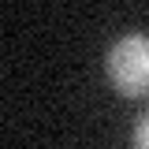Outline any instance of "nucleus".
<instances>
[{"label": "nucleus", "instance_id": "obj_1", "mask_svg": "<svg viewBox=\"0 0 149 149\" xmlns=\"http://www.w3.org/2000/svg\"><path fill=\"white\" fill-rule=\"evenodd\" d=\"M108 78L119 97H142L149 93V37L146 34H123L108 49Z\"/></svg>", "mask_w": 149, "mask_h": 149}, {"label": "nucleus", "instance_id": "obj_2", "mask_svg": "<svg viewBox=\"0 0 149 149\" xmlns=\"http://www.w3.org/2000/svg\"><path fill=\"white\" fill-rule=\"evenodd\" d=\"M130 146L134 149H149V112L138 119V127H134V138H130Z\"/></svg>", "mask_w": 149, "mask_h": 149}]
</instances>
